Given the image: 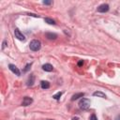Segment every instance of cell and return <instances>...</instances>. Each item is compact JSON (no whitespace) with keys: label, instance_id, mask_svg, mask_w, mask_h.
Wrapping results in <instances>:
<instances>
[{"label":"cell","instance_id":"1","mask_svg":"<svg viewBox=\"0 0 120 120\" xmlns=\"http://www.w3.org/2000/svg\"><path fill=\"white\" fill-rule=\"evenodd\" d=\"M40 47H41V43H40V41L38 40V39H33V40L30 42V45H29L30 50H32L33 52L38 51V50L40 49Z\"/></svg>","mask_w":120,"mask_h":120},{"label":"cell","instance_id":"2","mask_svg":"<svg viewBox=\"0 0 120 120\" xmlns=\"http://www.w3.org/2000/svg\"><path fill=\"white\" fill-rule=\"evenodd\" d=\"M90 99L88 98H82L80 101H79V106L82 110H87L89 107H90Z\"/></svg>","mask_w":120,"mask_h":120},{"label":"cell","instance_id":"3","mask_svg":"<svg viewBox=\"0 0 120 120\" xmlns=\"http://www.w3.org/2000/svg\"><path fill=\"white\" fill-rule=\"evenodd\" d=\"M14 35H15V38H16L17 39H19V40H21V41H24V40H25V37H24V35L20 31V29L15 28V30H14Z\"/></svg>","mask_w":120,"mask_h":120},{"label":"cell","instance_id":"4","mask_svg":"<svg viewBox=\"0 0 120 120\" xmlns=\"http://www.w3.org/2000/svg\"><path fill=\"white\" fill-rule=\"evenodd\" d=\"M109 8H110V7H109L108 4H101L100 6H98V7L97 8V11L104 13V12H107V11L109 10Z\"/></svg>","mask_w":120,"mask_h":120},{"label":"cell","instance_id":"5","mask_svg":"<svg viewBox=\"0 0 120 120\" xmlns=\"http://www.w3.org/2000/svg\"><path fill=\"white\" fill-rule=\"evenodd\" d=\"M8 68H9L14 74H16L17 76H20V75H21V72H20L19 68H18L15 65H13V64H9V65H8Z\"/></svg>","mask_w":120,"mask_h":120},{"label":"cell","instance_id":"6","mask_svg":"<svg viewBox=\"0 0 120 120\" xmlns=\"http://www.w3.org/2000/svg\"><path fill=\"white\" fill-rule=\"evenodd\" d=\"M33 102V98L30 97H24L22 102V106H29L30 104H32Z\"/></svg>","mask_w":120,"mask_h":120},{"label":"cell","instance_id":"7","mask_svg":"<svg viewBox=\"0 0 120 120\" xmlns=\"http://www.w3.org/2000/svg\"><path fill=\"white\" fill-rule=\"evenodd\" d=\"M42 69L45 70V71H48V72H51L53 70V67L51 65V64H44L42 66Z\"/></svg>","mask_w":120,"mask_h":120},{"label":"cell","instance_id":"8","mask_svg":"<svg viewBox=\"0 0 120 120\" xmlns=\"http://www.w3.org/2000/svg\"><path fill=\"white\" fill-rule=\"evenodd\" d=\"M34 82H35V76H34L33 74H31V75L28 77V79H27L26 84H27V86H32V85L34 84Z\"/></svg>","mask_w":120,"mask_h":120},{"label":"cell","instance_id":"9","mask_svg":"<svg viewBox=\"0 0 120 120\" xmlns=\"http://www.w3.org/2000/svg\"><path fill=\"white\" fill-rule=\"evenodd\" d=\"M93 96H94V97L102 98H106V95H105L103 92H101V91H96V92H94V93H93Z\"/></svg>","mask_w":120,"mask_h":120},{"label":"cell","instance_id":"10","mask_svg":"<svg viewBox=\"0 0 120 120\" xmlns=\"http://www.w3.org/2000/svg\"><path fill=\"white\" fill-rule=\"evenodd\" d=\"M45 36H46V38H49V39H55V38H57V35H56L55 33H50V32L46 33Z\"/></svg>","mask_w":120,"mask_h":120},{"label":"cell","instance_id":"11","mask_svg":"<svg viewBox=\"0 0 120 120\" xmlns=\"http://www.w3.org/2000/svg\"><path fill=\"white\" fill-rule=\"evenodd\" d=\"M83 96H84V93H76V94H74V95L72 96L71 100H76V99H78V98H82Z\"/></svg>","mask_w":120,"mask_h":120},{"label":"cell","instance_id":"12","mask_svg":"<svg viewBox=\"0 0 120 120\" xmlns=\"http://www.w3.org/2000/svg\"><path fill=\"white\" fill-rule=\"evenodd\" d=\"M40 86H41V88H43V89H48V88L50 87V82H47V81H42V82H40Z\"/></svg>","mask_w":120,"mask_h":120},{"label":"cell","instance_id":"13","mask_svg":"<svg viewBox=\"0 0 120 120\" xmlns=\"http://www.w3.org/2000/svg\"><path fill=\"white\" fill-rule=\"evenodd\" d=\"M44 21H45V22H47V23H49V24H55L54 20H52V19H51V18H45Z\"/></svg>","mask_w":120,"mask_h":120},{"label":"cell","instance_id":"14","mask_svg":"<svg viewBox=\"0 0 120 120\" xmlns=\"http://www.w3.org/2000/svg\"><path fill=\"white\" fill-rule=\"evenodd\" d=\"M31 66H32V63H28L26 66H25V68L22 69V71L23 72H27L29 69H30V68H31Z\"/></svg>","mask_w":120,"mask_h":120},{"label":"cell","instance_id":"15","mask_svg":"<svg viewBox=\"0 0 120 120\" xmlns=\"http://www.w3.org/2000/svg\"><path fill=\"white\" fill-rule=\"evenodd\" d=\"M62 94H63L62 92H58V93H56L55 95H53V96H52V98H53L54 99H59V98H61V96H62Z\"/></svg>","mask_w":120,"mask_h":120},{"label":"cell","instance_id":"16","mask_svg":"<svg viewBox=\"0 0 120 120\" xmlns=\"http://www.w3.org/2000/svg\"><path fill=\"white\" fill-rule=\"evenodd\" d=\"M90 120H98V117L96 116V114H92L90 116Z\"/></svg>","mask_w":120,"mask_h":120},{"label":"cell","instance_id":"17","mask_svg":"<svg viewBox=\"0 0 120 120\" xmlns=\"http://www.w3.org/2000/svg\"><path fill=\"white\" fill-rule=\"evenodd\" d=\"M42 3H43L44 5H51L52 2V1H46V0H45V1H43Z\"/></svg>","mask_w":120,"mask_h":120},{"label":"cell","instance_id":"18","mask_svg":"<svg viewBox=\"0 0 120 120\" xmlns=\"http://www.w3.org/2000/svg\"><path fill=\"white\" fill-rule=\"evenodd\" d=\"M6 46H7V41L4 40V41H3V45H2V50H4V49L6 48Z\"/></svg>","mask_w":120,"mask_h":120},{"label":"cell","instance_id":"19","mask_svg":"<svg viewBox=\"0 0 120 120\" xmlns=\"http://www.w3.org/2000/svg\"><path fill=\"white\" fill-rule=\"evenodd\" d=\"M82 64H83V62H82V60H81V61H79V62H78V66H79V67H81V66H82Z\"/></svg>","mask_w":120,"mask_h":120},{"label":"cell","instance_id":"20","mask_svg":"<svg viewBox=\"0 0 120 120\" xmlns=\"http://www.w3.org/2000/svg\"><path fill=\"white\" fill-rule=\"evenodd\" d=\"M114 120H120V115H118V116H116Z\"/></svg>","mask_w":120,"mask_h":120},{"label":"cell","instance_id":"21","mask_svg":"<svg viewBox=\"0 0 120 120\" xmlns=\"http://www.w3.org/2000/svg\"><path fill=\"white\" fill-rule=\"evenodd\" d=\"M48 120H52V119H48Z\"/></svg>","mask_w":120,"mask_h":120}]
</instances>
